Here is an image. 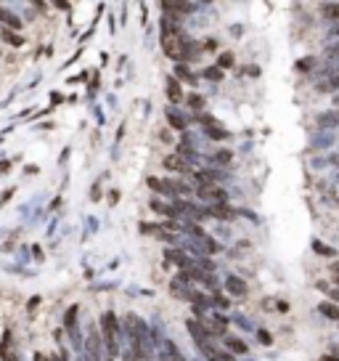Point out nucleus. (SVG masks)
Returning a JSON list of instances; mask_svg holds the SVG:
<instances>
[{
	"label": "nucleus",
	"instance_id": "obj_15",
	"mask_svg": "<svg viewBox=\"0 0 339 361\" xmlns=\"http://www.w3.org/2000/svg\"><path fill=\"white\" fill-rule=\"evenodd\" d=\"M188 104H191V106H194V109H199V106H202V104H204V98H199V96H196V93H194V96H191V98H188Z\"/></svg>",
	"mask_w": 339,
	"mask_h": 361
},
{
	"label": "nucleus",
	"instance_id": "obj_1",
	"mask_svg": "<svg viewBox=\"0 0 339 361\" xmlns=\"http://www.w3.org/2000/svg\"><path fill=\"white\" fill-rule=\"evenodd\" d=\"M225 290H228V295H233V298H244V295H247V284H244V279H239V276H228V279H225Z\"/></svg>",
	"mask_w": 339,
	"mask_h": 361
},
{
	"label": "nucleus",
	"instance_id": "obj_2",
	"mask_svg": "<svg viewBox=\"0 0 339 361\" xmlns=\"http://www.w3.org/2000/svg\"><path fill=\"white\" fill-rule=\"evenodd\" d=\"M101 327H103V335H106V340H111V337H114L117 335V316H114V313H103V316H101Z\"/></svg>",
	"mask_w": 339,
	"mask_h": 361
},
{
	"label": "nucleus",
	"instance_id": "obj_3",
	"mask_svg": "<svg viewBox=\"0 0 339 361\" xmlns=\"http://www.w3.org/2000/svg\"><path fill=\"white\" fill-rule=\"evenodd\" d=\"M167 96L173 104H181V98H183V90H181V82H178L175 77H169L167 80Z\"/></svg>",
	"mask_w": 339,
	"mask_h": 361
},
{
	"label": "nucleus",
	"instance_id": "obj_20",
	"mask_svg": "<svg viewBox=\"0 0 339 361\" xmlns=\"http://www.w3.org/2000/svg\"><path fill=\"white\" fill-rule=\"evenodd\" d=\"M125 361H135V358H133V356H125Z\"/></svg>",
	"mask_w": 339,
	"mask_h": 361
},
{
	"label": "nucleus",
	"instance_id": "obj_5",
	"mask_svg": "<svg viewBox=\"0 0 339 361\" xmlns=\"http://www.w3.org/2000/svg\"><path fill=\"white\" fill-rule=\"evenodd\" d=\"M199 197H202V199H225V194H223V189L202 186V189H199Z\"/></svg>",
	"mask_w": 339,
	"mask_h": 361
},
{
	"label": "nucleus",
	"instance_id": "obj_8",
	"mask_svg": "<svg viewBox=\"0 0 339 361\" xmlns=\"http://www.w3.org/2000/svg\"><path fill=\"white\" fill-rule=\"evenodd\" d=\"M225 345H228L233 353H247V342L244 340H236V337H225Z\"/></svg>",
	"mask_w": 339,
	"mask_h": 361
},
{
	"label": "nucleus",
	"instance_id": "obj_17",
	"mask_svg": "<svg viewBox=\"0 0 339 361\" xmlns=\"http://www.w3.org/2000/svg\"><path fill=\"white\" fill-rule=\"evenodd\" d=\"M260 342H265V345L270 342V335H268V332H260Z\"/></svg>",
	"mask_w": 339,
	"mask_h": 361
},
{
	"label": "nucleus",
	"instance_id": "obj_21",
	"mask_svg": "<svg viewBox=\"0 0 339 361\" xmlns=\"http://www.w3.org/2000/svg\"><path fill=\"white\" fill-rule=\"evenodd\" d=\"M336 35H339V27H336Z\"/></svg>",
	"mask_w": 339,
	"mask_h": 361
},
{
	"label": "nucleus",
	"instance_id": "obj_9",
	"mask_svg": "<svg viewBox=\"0 0 339 361\" xmlns=\"http://www.w3.org/2000/svg\"><path fill=\"white\" fill-rule=\"evenodd\" d=\"M164 168H169V170H186V162L178 154H173V157H164Z\"/></svg>",
	"mask_w": 339,
	"mask_h": 361
},
{
	"label": "nucleus",
	"instance_id": "obj_11",
	"mask_svg": "<svg viewBox=\"0 0 339 361\" xmlns=\"http://www.w3.org/2000/svg\"><path fill=\"white\" fill-rule=\"evenodd\" d=\"M167 117H169V125H173V128H178V131H181V128L186 125V123H183V117H178V114H173V112H169Z\"/></svg>",
	"mask_w": 339,
	"mask_h": 361
},
{
	"label": "nucleus",
	"instance_id": "obj_13",
	"mask_svg": "<svg viewBox=\"0 0 339 361\" xmlns=\"http://www.w3.org/2000/svg\"><path fill=\"white\" fill-rule=\"evenodd\" d=\"M148 186H151L154 191H167L164 189V181H156V178H148Z\"/></svg>",
	"mask_w": 339,
	"mask_h": 361
},
{
	"label": "nucleus",
	"instance_id": "obj_16",
	"mask_svg": "<svg viewBox=\"0 0 339 361\" xmlns=\"http://www.w3.org/2000/svg\"><path fill=\"white\" fill-rule=\"evenodd\" d=\"M315 250H318L321 255H334V250H331V247H323V245H315Z\"/></svg>",
	"mask_w": 339,
	"mask_h": 361
},
{
	"label": "nucleus",
	"instance_id": "obj_14",
	"mask_svg": "<svg viewBox=\"0 0 339 361\" xmlns=\"http://www.w3.org/2000/svg\"><path fill=\"white\" fill-rule=\"evenodd\" d=\"M218 64H220V69H223V67H231V64H233V56H231V53H223V56L218 59Z\"/></svg>",
	"mask_w": 339,
	"mask_h": 361
},
{
	"label": "nucleus",
	"instance_id": "obj_12",
	"mask_svg": "<svg viewBox=\"0 0 339 361\" xmlns=\"http://www.w3.org/2000/svg\"><path fill=\"white\" fill-rule=\"evenodd\" d=\"M204 77L207 80H223V72L220 69H204Z\"/></svg>",
	"mask_w": 339,
	"mask_h": 361
},
{
	"label": "nucleus",
	"instance_id": "obj_4",
	"mask_svg": "<svg viewBox=\"0 0 339 361\" xmlns=\"http://www.w3.org/2000/svg\"><path fill=\"white\" fill-rule=\"evenodd\" d=\"M0 38H3V43H8V45H14V48H19V45L24 43V38L22 35H16V32H11L8 30V27H3V30H0Z\"/></svg>",
	"mask_w": 339,
	"mask_h": 361
},
{
	"label": "nucleus",
	"instance_id": "obj_6",
	"mask_svg": "<svg viewBox=\"0 0 339 361\" xmlns=\"http://www.w3.org/2000/svg\"><path fill=\"white\" fill-rule=\"evenodd\" d=\"M210 215H215V218H233V215H236V210L228 207V205H218V207L210 210Z\"/></svg>",
	"mask_w": 339,
	"mask_h": 361
},
{
	"label": "nucleus",
	"instance_id": "obj_19",
	"mask_svg": "<svg viewBox=\"0 0 339 361\" xmlns=\"http://www.w3.org/2000/svg\"><path fill=\"white\" fill-rule=\"evenodd\" d=\"M331 298H334V300H339V290H334V292H331Z\"/></svg>",
	"mask_w": 339,
	"mask_h": 361
},
{
	"label": "nucleus",
	"instance_id": "obj_7",
	"mask_svg": "<svg viewBox=\"0 0 339 361\" xmlns=\"http://www.w3.org/2000/svg\"><path fill=\"white\" fill-rule=\"evenodd\" d=\"M318 311H321L323 316H328V319H339V305H334V303H321L318 305Z\"/></svg>",
	"mask_w": 339,
	"mask_h": 361
},
{
	"label": "nucleus",
	"instance_id": "obj_10",
	"mask_svg": "<svg viewBox=\"0 0 339 361\" xmlns=\"http://www.w3.org/2000/svg\"><path fill=\"white\" fill-rule=\"evenodd\" d=\"M175 75H178V77H183V80H188L191 85H196V77H194V75H191V72H188L186 67H181V64L175 67Z\"/></svg>",
	"mask_w": 339,
	"mask_h": 361
},
{
	"label": "nucleus",
	"instance_id": "obj_18",
	"mask_svg": "<svg viewBox=\"0 0 339 361\" xmlns=\"http://www.w3.org/2000/svg\"><path fill=\"white\" fill-rule=\"evenodd\" d=\"M321 361H339V358H336V356H323Z\"/></svg>",
	"mask_w": 339,
	"mask_h": 361
}]
</instances>
